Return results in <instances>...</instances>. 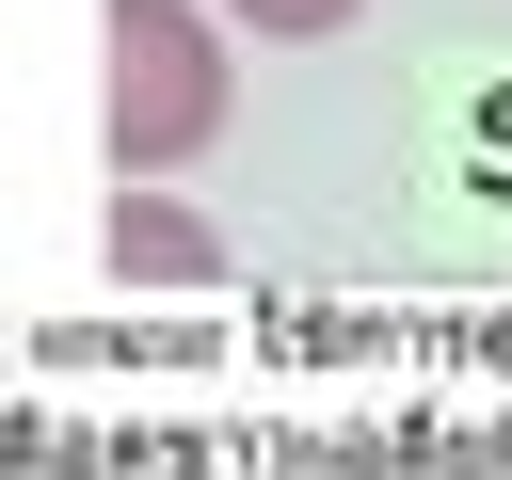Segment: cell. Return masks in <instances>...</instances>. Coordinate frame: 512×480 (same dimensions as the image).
I'll return each instance as SVG.
<instances>
[{
  "label": "cell",
  "mask_w": 512,
  "mask_h": 480,
  "mask_svg": "<svg viewBox=\"0 0 512 480\" xmlns=\"http://www.w3.org/2000/svg\"><path fill=\"white\" fill-rule=\"evenodd\" d=\"M240 112V32L208 0H96V144L112 176H192Z\"/></svg>",
  "instance_id": "1"
},
{
  "label": "cell",
  "mask_w": 512,
  "mask_h": 480,
  "mask_svg": "<svg viewBox=\"0 0 512 480\" xmlns=\"http://www.w3.org/2000/svg\"><path fill=\"white\" fill-rule=\"evenodd\" d=\"M112 272L128 288H224V224L208 208H176V176H112Z\"/></svg>",
  "instance_id": "2"
},
{
  "label": "cell",
  "mask_w": 512,
  "mask_h": 480,
  "mask_svg": "<svg viewBox=\"0 0 512 480\" xmlns=\"http://www.w3.org/2000/svg\"><path fill=\"white\" fill-rule=\"evenodd\" d=\"M224 32H256V48H320V32H352L368 0H208Z\"/></svg>",
  "instance_id": "3"
}]
</instances>
